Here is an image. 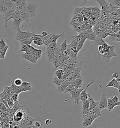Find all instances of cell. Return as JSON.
<instances>
[{"instance_id":"6da1fadb","label":"cell","mask_w":120,"mask_h":128,"mask_svg":"<svg viewBox=\"0 0 120 128\" xmlns=\"http://www.w3.org/2000/svg\"><path fill=\"white\" fill-rule=\"evenodd\" d=\"M16 34L15 37V39L16 40L19 41L24 39H28L33 37L34 33L30 32L29 30L26 32H22L20 28H18L16 29Z\"/></svg>"},{"instance_id":"7a4b0ae2","label":"cell","mask_w":120,"mask_h":128,"mask_svg":"<svg viewBox=\"0 0 120 128\" xmlns=\"http://www.w3.org/2000/svg\"><path fill=\"white\" fill-rule=\"evenodd\" d=\"M84 89L80 88L75 89L74 90L70 92L69 93L71 95V97L70 98L64 100V102H68L69 100H73L75 101V103L77 105H78L79 104V102L80 100V94Z\"/></svg>"},{"instance_id":"3957f363","label":"cell","mask_w":120,"mask_h":128,"mask_svg":"<svg viewBox=\"0 0 120 128\" xmlns=\"http://www.w3.org/2000/svg\"><path fill=\"white\" fill-rule=\"evenodd\" d=\"M108 112H111L114 110V108L120 106V102L119 101V98L116 95L114 97L108 98Z\"/></svg>"},{"instance_id":"277c9868","label":"cell","mask_w":120,"mask_h":128,"mask_svg":"<svg viewBox=\"0 0 120 128\" xmlns=\"http://www.w3.org/2000/svg\"><path fill=\"white\" fill-rule=\"evenodd\" d=\"M95 84L97 85L98 86L100 87V88H102V86H101L98 84H97L96 83H95V82H94V80H92L89 84H88V85L87 86H86V89H84V90L81 92V94H80V100H81V101L82 102V103L84 102H86V100H87L90 97V96H91L90 94H87V93L86 92V91H87V89L89 87V86H90L91 85H92V84Z\"/></svg>"},{"instance_id":"5b68a950","label":"cell","mask_w":120,"mask_h":128,"mask_svg":"<svg viewBox=\"0 0 120 128\" xmlns=\"http://www.w3.org/2000/svg\"><path fill=\"white\" fill-rule=\"evenodd\" d=\"M116 56H117V55L114 52V46H111L110 49L108 51H106L103 55L102 59L106 62L109 63L110 59L112 57Z\"/></svg>"},{"instance_id":"8992f818","label":"cell","mask_w":120,"mask_h":128,"mask_svg":"<svg viewBox=\"0 0 120 128\" xmlns=\"http://www.w3.org/2000/svg\"><path fill=\"white\" fill-rule=\"evenodd\" d=\"M38 6L35 3L28 2L27 4V7L26 11L30 15V18L35 17L38 10Z\"/></svg>"},{"instance_id":"52a82bcc","label":"cell","mask_w":120,"mask_h":128,"mask_svg":"<svg viewBox=\"0 0 120 128\" xmlns=\"http://www.w3.org/2000/svg\"><path fill=\"white\" fill-rule=\"evenodd\" d=\"M68 65L73 68H82V62L78 60L77 57H70L68 60Z\"/></svg>"},{"instance_id":"ba28073f","label":"cell","mask_w":120,"mask_h":128,"mask_svg":"<svg viewBox=\"0 0 120 128\" xmlns=\"http://www.w3.org/2000/svg\"><path fill=\"white\" fill-rule=\"evenodd\" d=\"M27 114L26 112L23 111L22 108L19 109L16 112L14 116V120L16 122H20L24 119Z\"/></svg>"},{"instance_id":"9c48e42d","label":"cell","mask_w":120,"mask_h":128,"mask_svg":"<svg viewBox=\"0 0 120 128\" xmlns=\"http://www.w3.org/2000/svg\"><path fill=\"white\" fill-rule=\"evenodd\" d=\"M108 98L105 94H102L101 96L100 100L99 101L98 104V108L100 111H102L106 108H108Z\"/></svg>"},{"instance_id":"30bf717a","label":"cell","mask_w":120,"mask_h":128,"mask_svg":"<svg viewBox=\"0 0 120 128\" xmlns=\"http://www.w3.org/2000/svg\"><path fill=\"white\" fill-rule=\"evenodd\" d=\"M120 83H119L116 79L112 78V80L109 82L106 86H105V88H106L108 87H113L117 89L118 90L119 92H120Z\"/></svg>"},{"instance_id":"8fae6325","label":"cell","mask_w":120,"mask_h":128,"mask_svg":"<svg viewBox=\"0 0 120 128\" xmlns=\"http://www.w3.org/2000/svg\"><path fill=\"white\" fill-rule=\"evenodd\" d=\"M20 13H21V12L19 11L17 9H16L15 10V11L13 12V13H12V14L11 15V16L5 22V26L4 27L5 28H8V22L11 20V19H13V20H14V19H16V18H18L20 17Z\"/></svg>"},{"instance_id":"7c38bea8","label":"cell","mask_w":120,"mask_h":128,"mask_svg":"<svg viewBox=\"0 0 120 128\" xmlns=\"http://www.w3.org/2000/svg\"><path fill=\"white\" fill-rule=\"evenodd\" d=\"M33 38V42L35 45L41 46L44 45L43 40L41 37H40V35L34 34Z\"/></svg>"},{"instance_id":"4fadbf2b","label":"cell","mask_w":120,"mask_h":128,"mask_svg":"<svg viewBox=\"0 0 120 128\" xmlns=\"http://www.w3.org/2000/svg\"><path fill=\"white\" fill-rule=\"evenodd\" d=\"M90 96L87 100H86V102L82 103V116L85 114H86L88 113L90 111L89 107H90Z\"/></svg>"},{"instance_id":"5bb4252c","label":"cell","mask_w":120,"mask_h":128,"mask_svg":"<svg viewBox=\"0 0 120 128\" xmlns=\"http://www.w3.org/2000/svg\"><path fill=\"white\" fill-rule=\"evenodd\" d=\"M70 83V82L68 81H64L62 84L60 85V86L58 87L57 89L56 90V91L60 94H64V92L66 90V88L67 87L68 84Z\"/></svg>"},{"instance_id":"9a60e30c","label":"cell","mask_w":120,"mask_h":128,"mask_svg":"<svg viewBox=\"0 0 120 128\" xmlns=\"http://www.w3.org/2000/svg\"><path fill=\"white\" fill-rule=\"evenodd\" d=\"M23 120L25 122L28 128H32V127L34 125V120L32 117L29 116L28 114L26 115Z\"/></svg>"},{"instance_id":"2e32d148","label":"cell","mask_w":120,"mask_h":128,"mask_svg":"<svg viewBox=\"0 0 120 128\" xmlns=\"http://www.w3.org/2000/svg\"><path fill=\"white\" fill-rule=\"evenodd\" d=\"M83 122L82 123V126L85 128H88L92 125L94 120H92L90 117H87L83 119Z\"/></svg>"},{"instance_id":"e0dca14e","label":"cell","mask_w":120,"mask_h":128,"mask_svg":"<svg viewBox=\"0 0 120 128\" xmlns=\"http://www.w3.org/2000/svg\"><path fill=\"white\" fill-rule=\"evenodd\" d=\"M70 82L75 86V89L80 88L82 86L83 79L82 78H76L74 79Z\"/></svg>"},{"instance_id":"ac0fdd59","label":"cell","mask_w":120,"mask_h":128,"mask_svg":"<svg viewBox=\"0 0 120 128\" xmlns=\"http://www.w3.org/2000/svg\"><path fill=\"white\" fill-rule=\"evenodd\" d=\"M58 46V43L57 42H51L48 46L46 52L47 53H51L54 51Z\"/></svg>"},{"instance_id":"d6986e66","label":"cell","mask_w":120,"mask_h":128,"mask_svg":"<svg viewBox=\"0 0 120 128\" xmlns=\"http://www.w3.org/2000/svg\"><path fill=\"white\" fill-rule=\"evenodd\" d=\"M20 17L24 21L26 22V23H28L30 21V16L27 11L21 12Z\"/></svg>"},{"instance_id":"ffe728a7","label":"cell","mask_w":120,"mask_h":128,"mask_svg":"<svg viewBox=\"0 0 120 128\" xmlns=\"http://www.w3.org/2000/svg\"><path fill=\"white\" fill-rule=\"evenodd\" d=\"M90 116L91 115H94V116L97 117V118L100 117H101L102 116L101 111L100 110V109H99V108H98V105L94 109H92V110H90Z\"/></svg>"},{"instance_id":"44dd1931","label":"cell","mask_w":120,"mask_h":128,"mask_svg":"<svg viewBox=\"0 0 120 128\" xmlns=\"http://www.w3.org/2000/svg\"><path fill=\"white\" fill-rule=\"evenodd\" d=\"M22 22H24V21L20 17L13 20L12 24L16 30L18 28H20V26Z\"/></svg>"},{"instance_id":"7402d4cb","label":"cell","mask_w":120,"mask_h":128,"mask_svg":"<svg viewBox=\"0 0 120 128\" xmlns=\"http://www.w3.org/2000/svg\"><path fill=\"white\" fill-rule=\"evenodd\" d=\"M27 4L28 3L27 2L26 0H22V3L16 8V9L18 10L20 12L26 11L27 7Z\"/></svg>"},{"instance_id":"603a6c76","label":"cell","mask_w":120,"mask_h":128,"mask_svg":"<svg viewBox=\"0 0 120 128\" xmlns=\"http://www.w3.org/2000/svg\"><path fill=\"white\" fill-rule=\"evenodd\" d=\"M15 10L16 9L15 8L8 9L7 11L4 14V20L5 21V22L11 16L12 13H13V12L15 11Z\"/></svg>"},{"instance_id":"cb8c5ba5","label":"cell","mask_w":120,"mask_h":128,"mask_svg":"<svg viewBox=\"0 0 120 128\" xmlns=\"http://www.w3.org/2000/svg\"><path fill=\"white\" fill-rule=\"evenodd\" d=\"M99 102H96L94 100V98L90 96V110H92L95 108L98 105Z\"/></svg>"},{"instance_id":"d4e9b609","label":"cell","mask_w":120,"mask_h":128,"mask_svg":"<svg viewBox=\"0 0 120 128\" xmlns=\"http://www.w3.org/2000/svg\"><path fill=\"white\" fill-rule=\"evenodd\" d=\"M8 10L7 5L0 1V13L4 14Z\"/></svg>"},{"instance_id":"484cf974","label":"cell","mask_w":120,"mask_h":128,"mask_svg":"<svg viewBox=\"0 0 120 128\" xmlns=\"http://www.w3.org/2000/svg\"><path fill=\"white\" fill-rule=\"evenodd\" d=\"M95 0L100 5L102 10L105 9L108 5V2L106 1V0Z\"/></svg>"},{"instance_id":"4316f807","label":"cell","mask_w":120,"mask_h":128,"mask_svg":"<svg viewBox=\"0 0 120 128\" xmlns=\"http://www.w3.org/2000/svg\"><path fill=\"white\" fill-rule=\"evenodd\" d=\"M97 37V35L95 34V33L94 32V30H92L91 32H90L89 34H88V35L86 37V39H88L94 42V40H95Z\"/></svg>"},{"instance_id":"83f0119b","label":"cell","mask_w":120,"mask_h":128,"mask_svg":"<svg viewBox=\"0 0 120 128\" xmlns=\"http://www.w3.org/2000/svg\"><path fill=\"white\" fill-rule=\"evenodd\" d=\"M62 82H63L62 80V79L58 78L56 75H54L52 78V83L56 84L57 87L59 86Z\"/></svg>"},{"instance_id":"f1b7e54d","label":"cell","mask_w":120,"mask_h":128,"mask_svg":"<svg viewBox=\"0 0 120 128\" xmlns=\"http://www.w3.org/2000/svg\"><path fill=\"white\" fill-rule=\"evenodd\" d=\"M86 38H82V40H81V41L79 42L77 46V48H76V51H77V53H78L81 50V49L82 48L84 45L85 43V42L86 40Z\"/></svg>"},{"instance_id":"f546056e","label":"cell","mask_w":120,"mask_h":128,"mask_svg":"<svg viewBox=\"0 0 120 128\" xmlns=\"http://www.w3.org/2000/svg\"><path fill=\"white\" fill-rule=\"evenodd\" d=\"M19 42L22 44H26L27 45H30L33 42V38L32 37L28 39H24L22 40H19Z\"/></svg>"},{"instance_id":"4dcf8cb0","label":"cell","mask_w":120,"mask_h":128,"mask_svg":"<svg viewBox=\"0 0 120 128\" xmlns=\"http://www.w3.org/2000/svg\"><path fill=\"white\" fill-rule=\"evenodd\" d=\"M22 58L24 59H25L26 60L29 61L30 62L34 64V61L32 60V57L30 56V54H27V53H24V54H22Z\"/></svg>"},{"instance_id":"1f68e13d","label":"cell","mask_w":120,"mask_h":128,"mask_svg":"<svg viewBox=\"0 0 120 128\" xmlns=\"http://www.w3.org/2000/svg\"><path fill=\"white\" fill-rule=\"evenodd\" d=\"M8 48H9V46L7 45L6 46H5L3 49H2L0 50V54H1V56L2 57V59H5V57L6 53L7 52Z\"/></svg>"},{"instance_id":"d6a6232c","label":"cell","mask_w":120,"mask_h":128,"mask_svg":"<svg viewBox=\"0 0 120 128\" xmlns=\"http://www.w3.org/2000/svg\"><path fill=\"white\" fill-rule=\"evenodd\" d=\"M67 40H64V42H62V43L61 45H60V50H61V52H63L65 51L67 49Z\"/></svg>"},{"instance_id":"836d02e7","label":"cell","mask_w":120,"mask_h":128,"mask_svg":"<svg viewBox=\"0 0 120 128\" xmlns=\"http://www.w3.org/2000/svg\"><path fill=\"white\" fill-rule=\"evenodd\" d=\"M108 3V4H112L117 7L120 8V0H109Z\"/></svg>"},{"instance_id":"e575fe53","label":"cell","mask_w":120,"mask_h":128,"mask_svg":"<svg viewBox=\"0 0 120 128\" xmlns=\"http://www.w3.org/2000/svg\"><path fill=\"white\" fill-rule=\"evenodd\" d=\"M94 42L95 43V46H98L102 45L105 42L103 40V39H102L101 38L97 36L96 38L95 39V40H94Z\"/></svg>"},{"instance_id":"d590c367","label":"cell","mask_w":120,"mask_h":128,"mask_svg":"<svg viewBox=\"0 0 120 128\" xmlns=\"http://www.w3.org/2000/svg\"><path fill=\"white\" fill-rule=\"evenodd\" d=\"M64 73V70L60 69V70H58L57 71H56V72L55 73V75L58 78L62 80Z\"/></svg>"},{"instance_id":"8d00e7d4","label":"cell","mask_w":120,"mask_h":128,"mask_svg":"<svg viewBox=\"0 0 120 128\" xmlns=\"http://www.w3.org/2000/svg\"><path fill=\"white\" fill-rule=\"evenodd\" d=\"M34 52L35 54L37 56L38 59H41L42 56V50L41 49H38L35 48L34 51Z\"/></svg>"},{"instance_id":"74e56055","label":"cell","mask_w":120,"mask_h":128,"mask_svg":"<svg viewBox=\"0 0 120 128\" xmlns=\"http://www.w3.org/2000/svg\"><path fill=\"white\" fill-rule=\"evenodd\" d=\"M21 49L19 51V52H25L26 53L27 49L29 48V46L27 45L26 44H22L21 43Z\"/></svg>"},{"instance_id":"f35d334b","label":"cell","mask_w":120,"mask_h":128,"mask_svg":"<svg viewBox=\"0 0 120 128\" xmlns=\"http://www.w3.org/2000/svg\"><path fill=\"white\" fill-rule=\"evenodd\" d=\"M20 88L21 89V92H28L29 90H32V86L28 87H22L20 86Z\"/></svg>"},{"instance_id":"ab89813d","label":"cell","mask_w":120,"mask_h":128,"mask_svg":"<svg viewBox=\"0 0 120 128\" xmlns=\"http://www.w3.org/2000/svg\"><path fill=\"white\" fill-rule=\"evenodd\" d=\"M30 56L32 57V60L34 61V64H36L38 60L39 59H38V58L37 57V56L34 53V51L30 53Z\"/></svg>"},{"instance_id":"60d3db41","label":"cell","mask_w":120,"mask_h":128,"mask_svg":"<svg viewBox=\"0 0 120 128\" xmlns=\"http://www.w3.org/2000/svg\"><path fill=\"white\" fill-rule=\"evenodd\" d=\"M19 94H12L11 96V98L14 101V102H16L18 101L19 98Z\"/></svg>"},{"instance_id":"b9f144b4","label":"cell","mask_w":120,"mask_h":128,"mask_svg":"<svg viewBox=\"0 0 120 128\" xmlns=\"http://www.w3.org/2000/svg\"><path fill=\"white\" fill-rule=\"evenodd\" d=\"M108 36H109V34L107 32H102L101 34H100L98 37L103 40L106 38Z\"/></svg>"},{"instance_id":"7bdbcfd3","label":"cell","mask_w":120,"mask_h":128,"mask_svg":"<svg viewBox=\"0 0 120 128\" xmlns=\"http://www.w3.org/2000/svg\"><path fill=\"white\" fill-rule=\"evenodd\" d=\"M34 122V124L32 127V128H42L43 125L41 124V122H40L38 121H35Z\"/></svg>"},{"instance_id":"ee69618b","label":"cell","mask_w":120,"mask_h":128,"mask_svg":"<svg viewBox=\"0 0 120 128\" xmlns=\"http://www.w3.org/2000/svg\"><path fill=\"white\" fill-rule=\"evenodd\" d=\"M109 40L111 42H120V38L114 36H109Z\"/></svg>"},{"instance_id":"f6af8a7d","label":"cell","mask_w":120,"mask_h":128,"mask_svg":"<svg viewBox=\"0 0 120 128\" xmlns=\"http://www.w3.org/2000/svg\"><path fill=\"white\" fill-rule=\"evenodd\" d=\"M16 86L14 84V83H12L11 86H10V94L12 95L13 94H15L16 90Z\"/></svg>"},{"instance_id":"bcb514c9","label":"cell","mask_w":120,"mask_h":128,"mask_svg":"<svg viewBox=\"0 0 120 128\" xmlns=\"http://www.w3.org/2000/svg\"><path fill=\"white\" fill-rule=\"evenodd\" d=\"M22 81L20 78H16L14 81V84L16 86H20L22 85Z\"/></svg>"},{"instance_id":"7dc6e473","label":"cell","mask_w":120,"mask_h":128,"mask_svg":"<svg viewBox=\"0 0 120 128\" xmlns=\"http://www.w3.org/2000/svg\"><path fill=\"white\" fill-rule=\"evenodd\" d=\"M11 1L14 3L16 8L22 3V0H11Z\"/></svg>"},{"instance_id":"c3c4849f","label":"cell","mask_w":120,"mask_h":128,"mask_svg":"<svg viewBox=\"0 0 120 128\" xmlns=\"http://www.w3.org/2000/svg\"><path fill=\"white\" fill-rule=\"evenodd\" d=\"M7 46L6 42L4 40V39H2L0 40V50L3 49L4 48Z\"/></svg>"},{"instance_id":"681fc988","label":"cell","mask_w":120,"mask_h":128,"mask_svg":"<svg viewBox=\"0 0 120 128\" xmlns=\"http://www.w3.org/2000/svg\"><path fill=\"white\" fill-rule=\"evenodd\" d=\"M52 124V120L50 119H46L45 120V124L47 126H50Z\"/></svg>"},{"instance_id":"f907efd6","label":"cell","mask_w":120,"mask_h":128,"mask_svg":"<svg viewBox=\"0 0 120 128\" xmlns=\"http://www.w3.org/2000/svg\"><path fill=\"white\" fill-rule=\"evenodd\" d=\"M31 86V83L30 82H22V85L21 86L22 87H28Z\"/></svg>"},{"instance_id":"816d5d0a","label":"cell","mask_w":120,"mask_h":128,"mask_svg":"<svg viewBox=\"0 0 120 128\" xmlns=\"http://www.w3.org/2000/svg\"><path fill=\"white\" fill-rule=\"evenodd\" d=\"M119 78V76L116 73H114L112 75V78L113 79H117L118 78Z\"/></svg>"},{"instance_id":"f5cc1de1","label":"cell","mask_w":120,"mask_h":128,"mask_svg":"<svg viewBox=\"0 0 120 128\" xmlns=\"http://www.w3.org/2000/svg\"><path fill=\"white\" fill-rule=\"evenodd\" d=\"M48 35V32H46L43 31V32H42L41 33V37H42V38H43V37H44L45 36H46Z\"/></svg>"},{"instance_id":"db71d44e","label":"cell","mask_w":120,"mask_h":128,"mask_svg":"<svg viewBox=\"0 0 120 128\" xmlns=\"http://www.w3.org/2000/svg\"><path fill=\"white\" fill-rule=\"evenodd\" d=\"M0 1L2 2H3L4 3H7L8 2L11 1V0H0Z\"/></svg>"},{"instance_id":"11a10c76","label":"cell","mask_w":120,"mask_h":128,"mask_svg":"<svg viewBox=\"0 0 120 128\" xmlns=\"http://www.w3.org/2000/svg\"><path fill=\"white\" fill-rule=\"evenodd\" d=\"M82 1V3L84 4H86V2H88V1H89V0H81Z\"/></svg>"}]
</instances>
